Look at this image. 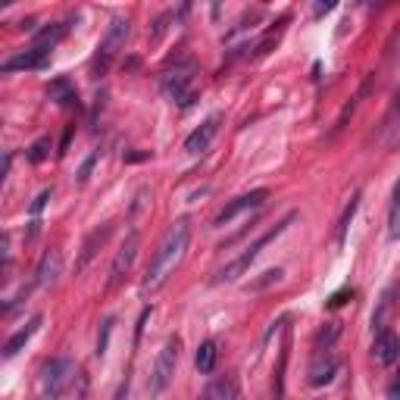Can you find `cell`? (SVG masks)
<instances>
[{
    "mask_svg": "<svg viewBox=\"0 0 400 400\" xmlns=\"http://www.w3.org/2000/svg\"><path fill=\"white\" fill-rule=\"evenodd\" d=\"M188 241H191V222H188V219H176V222L169 225V232L163 235L160 247H156L154 260H150V266H147L144 282H141V294H144V297L166 288V282L176 275V269L182 266V260H185Z\"/></svg>",
    "mask_w": 400,
    "mask_h": 400,
    "instance_id": "1",
    "label": "cell"
},
{
    "mask_svg": "<svg viewBox=\"0 0 400 400\" xmlns=\"http://www.w3.org/2000/svg\"><path fill=\"white\" fill-rule=\"evenodd\" d=\"M294 222H297V213H288V216L282 219V222H275L269 232H263V235L256 238V241H253L251 247H247L244 253H241V256H235V260H232L229 266H222V269H219V273H216V282H235V278H238L241 273H244L247 266H251V263L256 260V256H260V251H263V247H266L269 241H275L278 235H285V232H288V225H294Z\"/></svg>",
    "mask_w": 400,
    "mask_h": 400,
    "instance_id": "2",
    "label": "cell"
},
{
    "mask_svg": "<svg viewBox=\"0 0 400 400\" xmlns=\"http://www.w3.org/2000/svg\"><path fill=\"white\" fill-rule=\"evenodd\" d=\"M178 353H182V341H178V338H169V341L163 344V350L156 353L154 369H150V379H147V394H150V400L163 397L166 388H169L172 379H176Z\"/></svg>",
    "mask_w": 400,
    "mask_h": 400,
    "instance_id": "3",
    "label": "cell"
},
{
    "mask_svg": "<svg viewBox=\"0 0 400 400\" xmlns=\"http://www.w3.org/2000/svg\"><path fill=\"white\" fill-rule=\"evenodd\" d=\"M72 379H75V363L69 357H59L44 369L41 384H38V394H41V400H59L66 391H69Z\"/></svg>",
    "mask_w": 400,
    "mask_h": 400,
    "instance_id": "4",
    "label": "cell"
},
{
    "mask_svg": "<svg viewBox=\"0 0 400 400\" xmlns=\"http://www.w3.org/2000/svg\"><path fill=\"white\" fill-rule=\"evenodd\" d=\"M128 35H132V22L128 19H113L110 22L107 35H103V41H101V54H97V59H94V75H103L110 69V63L116 59V54L125 47Z\"/></svg>",
    "mask_w": 400,
    "mask_h": 400,
    "instance_id": "5",
    "label": "cell"
},
{
    "mask_svg": "<svg viewBox=\"0 0 400 400\" xmlns=\"http://www.w3.org/2000/svg\"><path fill=\"white\" fill-rule=\"evenodd\" d=\"M266 200H269L266 188H256V191H251V194H241V198H235L232 203H225V207L219 210V216H216L213 225H229L232 219H238L241 213H253V210H260Z\"/></svg>",
    "mask_w": 400,
    "mask_h": 400,
    "instance_id": "6",
    "label": "cell"
},
{
    "mask_svg": "<svg viewBox=\"0 0 400 400\" xmlns=\"http://www.w3.org/2000/svg\"><path fill=\"white\" fill-rule=\"evenodd\" d=\"M191 81H194V63H178L176 69H169L163 75V91L172 97V101H182L185 107L191 103Z\"/></svg>",
    "mask_w": 400,
    "mask_h": 400,
    "instance_id": "7",
    "label": "cell"
},
{
    "mask_svg": "<svg viewBox=\"0 0 400 400\" xmlns=\"http://www.w3.org/2000/svg\"><path fill=\"white\" fill-rule=\"evenodd\" d=\"M138 247H141V235L138 232H128L125 244L119 247L116 260H113V266H110V288H119V285L125 282V275L132 273V263H135V256H138Z\"/></svg>",
    "mask_w": 400,
    "mask_h": 400,
    "instance_id": "8",
    "label": "cell"
},
{
    "mask_svg": "<svg viewBox=\"0 0 400 400\" xmlns=\"http://www.w3.org/2000/svg\"><path fill=\"white\" fill-rule=\"evenodd\" d=\"M219 125H222V113H213L210 119H203L200 128H194V132L185 138V150H188V154H203V150L213 144V138L219 135Z\"/></svg>",
    "mask_w": 400,
    "mask_h": 400,
    "instance_id": "9",
    "label": "cell"
},
{
    "mask_svg": "<svg viewBox=\"0 0 400 400\" xmlns=\"http://www.w3.org/2000/svg\"><path fill=\"white\" fill-rule=\"evenodd\" d=\"M372 357L379 366H394L400 360V338L394 331H382V335H375V344H372Z\"/></svg>",
    "mask_w": 400,
    "mask_h": 400,
    "instance_id": "10",
    "label": "cell"
},
{
    "mask_svg": "<svg viewBox=\"0 0 400 400\" xmlns=\"http://www.w3.org/2000/svg\"><path fill=\"white\" fill-rule=\"evenodd\" d=\"M335 372H338V357L331 350H319L313 366H309V384H313V388H322V384H328L335 379Z\"/></svg>",
    "mask_w": 400,
    "mask_h": 400,
    "instance_id": "11",
    "label": "cell"
},
{
    "mask_svg": "<svg viewBox=\"0 0 400 400\" xmlns=\"http://www.w3.org/2000/svg\"><path fill=\"white\" fill-rule=\"evenodd\" d=\"M50 59V50H41V47H28L22 50V54L10 57L4 63V72H16V69H41V66H47Z\"/></svg>",
    "mask_w": 400,
    "mask_h": 400,
    "instance_id": "12",
    "label": "cell"
},
{
    "mask_svg": "<svg viewBox=\"0 0 400 400\" xmlns=\"http://www.w3.org/2000/svg\"><path fill=\"white\" fill-rule=\"evenodd\" d=\"M110 232H113V222L101 225V229H94L91 235H88V241H85V244H81V256H79V260H75V269H85L88 263L94 260V253L103 247V241L110 238Z\"/></svg>",
    "mask_w": 400,
    "mask_h": 400,
    "instance_id": "13",
    "label": "cell"
},
{
    "mask_svg": "<svg viewBox=\"0 0 400 400\" xmlns=\"http://www.w3.org/2000/svg\"><path fill=\"white\" fill-rule=\"evenodd\" d=\"M59 263H63L59 251H47V253H44L41 256V266H38V273H35V285L50 288V285L57 282V275H59Z\"/></svg>",
    "mask_w": 400,
    "mask_h": 400,
    "instance_id": "14",
    "label": "cell"
},
{
    "mask_svg": "<svg viewBox=\"0 0 400 400\" xmlns=\"http://www.w3.org/2000/svg\"><path fill=\"white\" fill-rule=\"evenodd\" d=\"M198 400H238V382L232 375H222V379L210 382Z\"/></svg>",
    "mask_w": 400,
    "mask_h": 400,
    "instance_id": "15",
    "label": "cell"
},
{
    "mask_svg": "<svg viewBox=\"0 0 400 400\" xmlns=\"http://www.w3.org/2000/svg\"><path fill=\"white\" fill-rule=\"evenodd\" d=\"M391 316H394V291H384L382 300H379V307H375V313H372V331H375V335L388 331Z\"/></svg>",
    "mask_w": 400,
    "mask_h": 400,
    "instance_id": "16",
    "label": "cell"
},
{
    "mask_svg": "<svg viewBox=\"0 0 400 400\" xmlns=\"http://www.w3.org/2000/svg\"><path fill=\"white\" fill-rule=\"evenodd\" d=\"M66 32H69V25H63V22H54V25L41 28V32L35 35V44L32 47H41V50H54L59 41L66 38Z\"/></svg>",
    "mask_w": 400,
    "mask_h": 400,
    "instance_id": "17",
    "label": "cell"
},
{
    "mask_svg": "<svg viewBox=\"0 0 400 400\" xmlns=\"http://www.w3.org/2000/svg\"><path fill=\"white\" fill-rule=\"evenodd\" d=\"M38 326H41V316H35V319H32V322H28V326H25V328H19V331H16V335H13V338H10V341H6V347H4V353H6V357H16V353L22 350V347H25V344H28V338H32V335H35V331H38Z\"/></svg>",
    "mask_w": 400,
    "mask_h": 400,
    "instance_id": "18",
    "label": "cell"
},
{
    "mask_svg": "<svg viewBox=\"0 0 400 400\" xmlns=\"http://www.w3.org/2000/svg\"><path fill=\"white\" fill-rule=\"evenodd\" d=\"M216 357H219V350H216V341H203L198 347V369H200V375H210L216 369Z\"/></svg>",
    "mask_w": 400,
    "mask_h": 400,
    "instance_id": "19",
    "label": "cell"
},
{
    "mask_svg": "<svg viewBox=\"0 0 400 400\" xmlns=\"http://www.w3.org/2000/svg\"><path fill=\"white\" fill-rule=\"evenodd\" d=\"M288 347H291V338L285 335L282 353H278V369H275V400H285V366H288Z\"/></svg>",
    "mask_w": 400,
    "mask_h": 400,
    "instance_id": "20",
    "label": "cell"
},
{
    "mask_svg": "<svg viewBox=\"0 0 400 400\" xmlns=\"http://www.w3.org/2000/svg\"><path fill=\"white\" fill-rule=\"evenodd\" d=\"M388 235L400 241V182L394 188V200H391V213H388Z\"/></svg>",
    "mask_w": 400,
    "mask_h": 400,
    "instance_id": "21",
    "label": "cell"
},
{
    "mask_svg": "<svg viewBox=\"0 0 400 400\" xmlns=\"http://www.w3.org/2000/svg\"><path fill=\"white\" fill-rule=\"evenodd\" d=\"M47 94L54 97L57 103H72V101H75V91L69 88V81H63V79H59V81H54V85L47 88Z\"/></svg>",
    "mask_w": 400,
    "mask_h": 400,
    "instance_id": "22",
    "label": "cell"
},
{
    "mask_svg": "<svg viewBox=\"0 0 400 400\" xmlns=\"http://www.w3.org/2000/svg\"><path fill=\"white\" fill-rule=\"evenodd\" d=\"M357 203H360V194H353L350 203H347V210H344V216H341V225H338V244H341L344 235H347V225H350L353 213H357Z\"/></svg>",
    "mask_w": 400,
    "mask_h": 400,
    "instance_id": "23",
    "label": "cell"
},
{
    "mask_svg": "<svg viewBox=\"0 0 400 400\" xmlns=\"http://www.w3.org/2000/svg\"><path fill=\"white\" fill-rule=\"evenodd\" d=\"M50 138H41V141H35V144H32V150H28V160H32V163H44V160H47V154H50Z\"/></svg>",
    "mask_w": 400,
    "mask_h": 400,
    "instance_id": "24",
    "label": "cell"
},
{
    "mask_svg": "<svg viewBox=\"0 0 400 400\" xmlns=\"http://www.w3.org/2000/svg\"><path fill=\"white\" fill-rule=\"evenodd\" d=\"M110 331H113V319H107V326H103V338L97 341V353H107V338H110Z\"/></svg>",
    "mask_w": 400,
    "mask_h": 400,
    "instance_id": "25",
    "label": "cell"
},
{
    "mask_svg": "<svg viewBox=\"0 0 400 400\" xmlns=\"http://www.w3.org/2000/svg\"><path fill=\"white\" fill-rule=\"evenodd\" d=\"M50 200V191H41V194H38V200L32 203V213L38 216V213H41V210H44V203H47Z\"/></svg>",
    "mask_w": 400,
    "mask_h": 400,
    "instance_id": "26",
    "label": "cell"
},
{
    "mask_svg": "<svg viewBox=\"0 0 400 400\" xmlns=\"http://www.w3.org/2000/svg\"><path fill=\"white\" fill-rule=\"evenodd\" d=\"M388 397H391V400H400V372L394 375V382H391V388H388Z\"/></svg>",
    "mask_w": 400,
    "mask_h": 400,
    "instance_id": "27",
    "label": "cell"
},
{
    "mask_svg": "<svg viewBox=\"0 0 400 400\" xmlns=\"http://www.w3.org/2000/svg\"><path fill=\"white\" fill-rule=\"evenodd\" d=\"M91 166H94V156H88L85 166H81V172H79V182H88V172H91Z\"/></svg>",
    "mask_w": 400,
    "mask_h": 400,
    "instance_id": "28",
    "label": "cell"
},
{
    "mask_svg": "<svg viewBox=\"0 0 400 400\" xmlns=\"http://www.w3.org/2000/svg\"><path fill=\"white\" fill-rule=\"evenodd\" d=\"M344 297H347V291H341V294H335V297L328 300V307H341L344 304Z\"/></svg>",
    "mask_w": 400,
    "mask_h": 400,
    "instance_id": "29",
    "label": "cell"
},
{
    "mask_svg": "<svg viewBox=\"0 0 400 400\" xmlns=\"http://www.w3.org/2000/svg\"><path fill=\"white\" fill-rule=\"evenodd\" d=\"M125 397V384H122V388H119V394H116V400H122Z\"/></svg>",
    "mask_w": 400,
    "mask_h": 400,
    "instance_id": "30",
    "label": "cell"
}]
</instances>
